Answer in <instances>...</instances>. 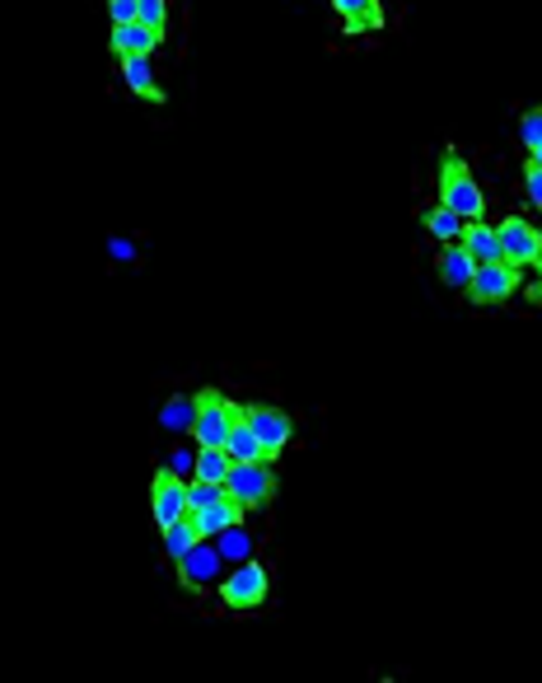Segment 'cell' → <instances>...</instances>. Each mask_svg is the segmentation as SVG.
I'll return each mask as SVG.
<instances>
[{
    "label": "cell",
    "mask_w": 542,
    "mask_h": 683,
    "mask_svg": "<svg viewBox=\"0 0 542 683\" xmlns=\"http://www.w3.org/2000/svg\"><path fill=\"white\" fill-rule=\"evenodd\" d=\"M230 469H234L230 450H220V445H201L197 450V477H206V483H224Z\"/></svg>",
    "instance_id": "obj_19"
},
{
    "label": "cell",
    "mask_w": 542,
    "mask_h": 683,
    "mask_svg": "<svg viewBox=\"0 0 542 683\" xmlns=\"http://www.w3.org/2000/svg\"><path fill=\"white\" fill-rule=\"evenodd\" d=\"M243 417H248V427L257 431L262 450H267V459L276 464L280 450H286V445H290V436H295V421H290V412L272 408V403H248V408H243Z\"/></svg>",
    "instance_id": "obj_5"
},
{
    "label": "cell",
    "mask_w": 542,
    "mask_h": 683,
    "mask_svg": "<svg viewBox=\"0 0 542 683\" xmlns=\"http://www.w3.org/2000/svg\"><path fill=\"white\" fill-rule=\"evenodd\" d=\"M519 141L529 145V151H538V145H542V108H529V113L519 118Z\"/></svg>",
    "instance_id": "obj_22"
},
{
    "label": "cell",
    "mask_w": 542,
    "mask_h": 683,
    "mask_svg": "<svg viewBox=\"0 0 542 683\" xmlns=\"http://www.w3.org/2000/svg\"><path fill=\"white\" fill-rule=\"evenodd\" d=\"M192 403H197V408H192V436H197V445H220L224 450L239 403H230L220 389H201Z\"/></svg>",
    "instance_id": "obj_2"
},
{
    "label": "cell",
    "mask_w": 542,
    "mask_h": 683,
    "mask_svg": "<svg viewBox=\"0 0 542 683\" xmlns=\"http://www.w3.org/2000/svg\"><path fill=\"white\" fill-rule=\"evenodd\" d=\"M192 520H197V533H201V539H220L224 529H234V525L243 520V506L234 502V496H220L215 506L192 510Z\"/></svg>",
    "instance_id": "obj_11"
},
{
    "label": "cell",
    "mask_w": 542,
    "mask_h": 683,
    "mask_svg": "<svg viewBox=\"0 0 542 683\" xmlns=\"http://www.w3.org/2000/svg\"><path fill=\"white\" fill-rule=\"evenodd\" d=\"M421 225H425L430 234H435V239H444V244H458V234H463V216H458V211H449V207H440V201H435V207H425V211H421Z\"/></svg>",
    "instance_id": "obj_17"
},
{
    "label": "cell",
    "mask_w": 542,
    "mask_h": 683,
    "mask_svg": "<svg viewBox=\"0 0 542 683\" xmlns=\"http://www.w3.org/2000/svg\"><path fill=\"white\" fill-rule=\"evenodd\" d=\"M197 408V403H187V398H178V403H168V412H164V427H182V421H192V417H187V412H192Z\"/></svg>",
    "instance_id": "obj_23"
},
{
    "label": "cell",
    "mask_w": 542,
    "mask_h": 683,
    "mask_svg": "<svg viewBox=\"0 0 542 683\" xmlns=\"http://www.w3.org/2000/svg\"><path fill=\"white\" fill-rule=\"evenodd\" d=\"M533 272H542V239H538V263H533Z\"/></svg>",
    "instance_id": "obj_28"
},
{
    "label": "cell",
    "mask_w": 542,
    "mask_h": 683,
    "mask_svg": "<svg viewBox=\"0 0 542 683\" xmlns=\"http://www.w3.org/2000/svg\"><path fill=\"white\" fill-rule=\"evenodd\" d=\"M220 496H230V492H224V483H206V477H192V483H187V510H206V506H215Z\"/></svg>",
    "instance_id": "obj_20"
},
{
    "label": "cell",
    "mask_w": 542,
    "mask_h": 683,
    "mask_svg": "<svg viewBox=\"0 0 542 683\" xmlns=\"http://www.w3.org/2000/svg\"><path fill=\"white\" fill-rule=\"evenodd\" d=\"M523 183H529V188H523V192H529V201L542 211V169H538V164H529V169H523Z\"/></svg>",
    "instance_id": "obj_24"
},
{
    "label": "cell",
    "mask_w": 542,
    "mask_h": 683,
    "mask_svg": "<svg viewBox=\"0 0 542 683\" xmlns=\"http://www.w3.org/2000/svg\"><path fill=\"white\" fill-rule=\"evenodd\" d=\"M122 85L131 89V95L150 99V103H164V89L155 80V66H150V57H122Z\"/></svg>",
    "instance_id": "obj_14"
},
{
    "label": "cell",
    "mask_w": 542,
    "mask_h": 683,
    "mask_svg": "<svg viewBox=\"0 0 542 683\" xmlns=\"http://www.w3.org/2000/svg\"><path fill=\"white\" fill-rule=\"evenodd\" d=\"M136 20H141L145 29L164 33V29H168V0H136Z\"/></svg>",
    "instance_id": "obj_21"
},
{
    "label": "cell",
    "mask_w": 542,
    "mask_h": 683,
    "mask_svg": "<svg viewBox=\"0 0 542 683\" xmlns=\"http://www.w3.org/2000/svg\"><path fill=\"white\" fill-rule=\"evenodd\" d=\"M458 249H463L467 257H473L477 267H486V263H500V239H496V225H486V220H463Z\"/></svg>",
    "instance_id": "obj_10"
},
{
    "label": "cell",
    "mask_w": 542,
    "mask_h": 683,
    "mask_svg": "<svg viewBox=\"0 0 542 683\" xmlns=\"http://www.w3.org/2000/svg\"><path fill=\"white\" fill-rule=\"evenodd\" d=\"M197 543H201V533H197V520H192V510H187L178 525H168V529H164V552H168V562H178L182 552H192Z\"/></svg>",
    "instance_id": "obj_16"
},
{
    "label": "cell",
    "mask_w": 542,
    "mask_h": 683,
    "mask_svg": "<svg viewBox=\"0 0 542 683\" xmlns=\"http://www.w3.org/2000/svg\"><path fill=\"white\" fill-rule=\"evenodd\" d=\"M435 188H440V207L458 211L463 220H482L486 216V197H482L477 178H473V169H467V159L458 151L440 155V183H435Z\"/></svg>",
    "instance_id": "obj_1"
},
{
    "label": "cell",
    "mask_w": 542,
    "mask_h": 683,
    "mask_svg": "<svg viewBox=\"0 0 542 683\" xmlns=\"http://www.w3.org/2000/svg\"><path fill=\"white\" fill-rule=\"evenodd\" d=\"M533 300L542 305V272H538V286H533Z\"/></svg>",
    "instance_id": "obj_27"
},
{
    "label": "cell",
    "mask_w": 542,
    "mask_h": 683,
    "mask_svg": "<svg viewBox=\"0 0 542 683\" xmlns=\"http://www.w3.org/2000/svg\"><path fill=\"white\" fill-rule=\"evenodd\" d=\"M332 10L342 14L346 33H374V29H384L379 0H332Z\"/></svg>",
    "instance_id": "obj_13"
},
{
    "label": "cell",
    "mask_w": 542,
    "mask_h": 683,
    "mask_svg": "<svg viewBox=\"0 0 542 683\" xmlns=\"http://www.w3.org/2000/svg\"><path fill=\"white\" fill-rule=\"evenodd\" d=\"M150 510H155V525L168 529L187 515V483L174 469H159L155 483H150Z\"/></svg>",
    "instance_id": "obj_8"
},
{
    "label": "cell",
    "mask_w": 542,
    "mask_h": 683,
    "mask_svg": "<svg viewBox=\"0 0 542 683\" xmlns=\"http://www.w3.org/2000/svg\"><path fill=\"white\" fill-rule=\"evenodd\" d=\"M267 595H272V581H267V566L262 562H243L230 581L220 585V599L230 604V608H257V604H267Z\"/></svg>",
    "instance_id": "obj_6"
},
{
    "label": "cell",
    "mask_w": 542,
    "mask_h": 683,
    "mask_svg": "<svg viewBox=\"0 0 542 683\" xmlns=\"http://www.w3.org/2000/svg\"><path fill=\"white\" fill-rule=\"evenodd\" d=\"M108 14H112V24H131L136 20V0H108Z\"/></svg>",
    "instance_id": "obj_25"
},
{
    "label": "cell",
    "mask_w": 542,
    "mask_h": 683,
    "mask_svg": "<svg viewBox=\"0 0 542 683\" xmlns=\"http://www.w3.org/2000/svg\"><path fill=\"white\" fill-rule=\"evenodd\" d=\"M519 290V267H510V263H486V267H477L473 272V282H467V305H505L510 295Z\"/></svg>",
    "instance_id": "obj_4"
},
{
    "label": "cell",
    "mask_w": 542,
    "mask_h": 683,
    "mask_svg": "<svg viewBox=\"0 0 542 683\" xmlns=\"http://www.w3.org/2000/svg\"><path fill=\"white\" fill-rule=\"evenodd\" d=\"M435 272H440V282H444V286L467 290V282H473L477 263H473V257H467L458 244H444V249H440V257H435Z\"/></svg>",
    "instance_id": "obj_15"
},
{
    "label": "cell",
    "mask_w": 542,
    "mask_h": 683,
    "mask_svg": "<svg viewBox=\"0 0 542 683\" xmlns=\"http://www.w3.org/2000/svg\"><path fill=\"white\" fill-rule=\"evenodd\" d=\"M496 239H500V263H510V267H519V272L538 263V239H542V230H533L523 216L500 220Z\"/></svg>",
    "instance_id": "obj_7"
},
{
    "label": "cell",
    "mask_w": 542,
    "mask_h": 683,
    "mask_svg": "<svg viewBox=\"0 0 542 683\" xmlns=\"http://www.w3.org/2000/svg\"><path fill=\"white\" fill-rule=\"evenodd\" d=\"M224 492H230L243 510L267 506L272 496H276V469L267 464V459H253V464H234L230 477H224Z\"/></svg>",
    "instance_id": "obj_3"
},
{
    "label": "cell",
    "mask_w": 542,
    "mask_h": 683,
    "mask_svg": "<svg viewBox=\"0 0 542 683\" xmlns=\"http://www.w3.org/2000/svg\"><path fill=\"white\" fill-rule=\"evenodd\" d=\"M215 562H220V558H215L211 548H201V543H197L192 552H182V558H178L182 585H187V590H197V585H201V581H206V576H211V571H215Z\"/></svg>",
    "instance_id": "obj_18"
},
{
    "label": "cell",
    "mask_w": 542,
    "mask_h": 683,
    "mask_svg": "<svg viewBox=\"0 0 542 683\" xmlns=\"http://www.w3.org/2000/svg\"><path fill=\"white\" fill-rule=\"evenodd\" d=\"M224 450H230L234 464H253V459H267V450H262L257 431L248 427V417H243V408H239L234 421H230V440H224ZM267 464H272V459H267Z\"/></svg>",
    "instance_id": "obj_12"
},
{
    "label": "cell",
    "mask_w": 542,
    "mask_h": 683,
    "mask_svg": "<svg viewBox=\"0 0 542 683\" xmlns=\"http://www.w3.org/2000/svg\"><path fill=\"white\" fill-rule=\"evenodd\" d=\"M529 164H538V169H542V145H538V151H529Z\"/></svg>",
    "instance_id": "obj_26"
},
{
    "label": "cell",
    "mask_w": 542,
    "mask_h": 683,
    "mask_svg": "<svg viewBox=\"0 0 542 683\" xmlns=\"http://www.w3.org/2000/svg\"><path fill=\"white\" fill-rule=\"evenodd\" d=\"M164 43V33H155V29H145L141 20H131V24H112V57H150Z\"/></svg>",
    "instance_id": "obj_9"
}]
</instances>
